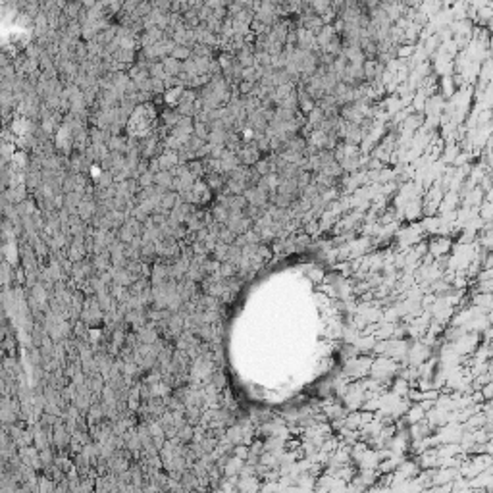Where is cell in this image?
<instances>
[{
	"label": "cell",
	"mask_w": 493,
	"mask_h": 493,
	"mask_svg": "<svg viewBox=\"0 0 493 493\" xmlns=\"http://www.w3.org/2000/svg\"><path fill=\"white\" fill-rule=\"evenodd\" d=\"M237 155H239L243 164H247V166L256 164V162L260 160V150H258V146L256 145H243Z\"/></svg>",
	"instance_id": "1"
},
{
	"label": "cell",
	"mask_w": 493,
	"mask_h": 493,
	"mask_svg": "<svg viewBox=\"0 0 493 493\" xmlns=\"http://www.w3.org/2000/svg\"><path fill=\"white\" fill-rule=\"evenodd\" d=\"M164 68H166V71H168V75L175 78V75H179V73L183 71V64H181L177 58H174V56H166Z\"/></svg>",
	"instance_id": "2"
},
{
	"label": "cell",
	"mask_w": 493,
	"mask_h": 493,
	"mask_svg": "<svg viewBox=\"0 0 493 493\" xmlns=\"http://www.w3.org/2000/svg\"><path fill=\"white\" fill-rule=\"evenodd\" d=\"M108 148H110V153H124V155H126L127 141L120 135H112L110 137V141H108Z\"/></svg>",
	"instance_id": "3"
},
{
	"label": "cell",
	"mask_w": 493,
	"mask_h": 493,
	"mask_svg": "<svg viewBox=\"0 0 493 493\" xmlns=\"http://www.w3.org/2000/svg\"><path fill=\"white\" fill-rule=\"evenodd\" d=\"M230 218V208H225L223 204H216L214 206V220L220 223H225Z\"/></svg>",
	"instance_id": "4"
}]
</instances>
